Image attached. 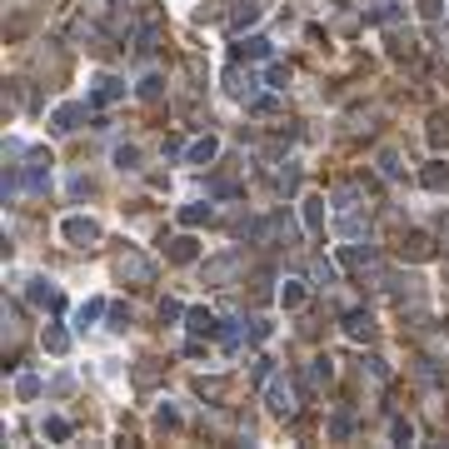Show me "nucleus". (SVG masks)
Returning a JSON list of instances; mask_svg holds the SVG:
<instances>
[{"instance_id":"nucleus-23","label":"nucleus","mask_w":449,"mask_h":449,"mask_svg":"<svg viewBox=\"0 0 449 449\" xmlns=\"http://www.w3.org/2000/svg\"><path fill=\"white\" fill-rule=\"evenodd\" d=\"M410 255H415V260H424V255H429V240H424V235H415V240H410Z\"/></svg>"},{"instance_id":"nucleus-14","label":"nucleus","mask_w":449,"mask_h":449,"mask_svg":"<svg viewBox=\"0 0 449 449\" xmlns=\"http://www.w3.org/2000/svg\"><path fill=\"white\" fill-rule=\"evenodd\" d=\"M200 220H210V205H185L180 210V224H200Z\"/></svg>"},{"instance_id":"nucleus-20","label":"nucleus","mask_w":449,"mask_h":449,"mask_svg":"<svg viewBox=\"0 0 449 449\" xmlns=\"http://www.w3.org/2000/svg\"><path fill=\"white\" fill-rule=\"evenodd\" d=\"M135 160H140V155H135V145H120V150H115V165H120V170H130Z\"/></svg>"},{"instance_id":"nucleus-17","label":"nucleus","mask_w":449,"mask_h":449,"mask_svg":"<svg viewBox=\"0 0 449 449\" xmlns=\"http://www.w3.org/2000/svg\"><path fill=\"white\" fill-rule=\"evenodd\" d=\"M65 345H70V334H65V329H50V334H45V350H50V355H61Z\"/></svg>"},{"instance_id":"nucleus-22","label":"nucleus","mask_w":449,"mask_h":449,"mask_svg":"<svg viewBox=\"0 0 449 449\" xmlns=\"http://www.w3.org/2000/svg\"><path fill=\"white\" fill-rule=\"evenodd\" d=\"M45 434H50V439H65L70 424H65V419H45Z\"/></svg>"},{"instance_id":"nucleus-24","label":"nucleus","mask_w":449,"mask_h":449,"mask_svg":"<svg viewBox=\"0 0 449 449\" xmlns=\"http://www.w3.org/2000/svg\"><path fill=\"white\" fill-rule=\"evenodd\" d=\"M100 310H105V305H100V300H90V305H80V324H90V320H95V315H100Z\"/></svg>"},{"instance_id":"nucleus-6","label":"nucleus","mask_w":449,"mask_h":449,"mask_svg":"<svg viewBox=\"0 0 449 449\" xmlns=\"http://www.w3.org/2000/svg\"><path fill=\"white\" fill-rule=\"evenodd\" d=\"M230 274H235V255H230V260H215V265H205V279H210V285H224Z\"/></svg>"},{"instance_id":"nucleus-8","label":"nucleus","mask_w":449,"mask_h":449,"mask_svg":"<svg viewBox=\"0 0 449 449\" xmlns=\"http://www.w3.org/2000/svg\"><path fill=\"white\" fill-rule=\"evenodd\" d=\"M215 150H220V145H215L210 135H205V140H195V145H190V165H210V160H215Z\"/></svg>"},{"instance_id":"nucleus-25","label":"nucleus","mask_w":449,"mask_h":449,"mask_svg":"<svg viewBox=\"0 0 449 449\" xmlns=\"http://www.w3.org/2000/svg\"><path fill=\"white\" fill-rule=\"evenodd\" d=\"M419 11H424L429 20H439V15H444V6H439V0H419Z\"/></svg>"},{"instance_id":"nucleus-21","label":"nucleus","mask_w":449,"mask_h":449,"mask_svg":"<svg viewBox=\"0 0 449 449\" xmlns=\"http://www.w3.org/2000/svg\"><path fill=\"white\" fill-rule=\"evenodd\" d=\"M265 80H270L274 90H285V80H290V70H285V65H270V75H265Z\"/></svg>"},{"instance_id":"nucleus-18","label":"nucleus","mask_w":449,"mask_h":449,"mask_svg":"<svg viewBox=\"0 0 449 449\" xmlns=\"http://www.w3.org/2000/svg\"><path fill=\"white\" fill-rule=\"evenodd\" d=\"M15 389H20V400H30V395H40V379H35V374H20Z\"/></svg>"},{"instance_id":"nucleus-10","label":"nucleus","mask_w":449,"mask_h":449,"mask_svg":"<svg viewBox=\"0 0 449 449\" xmlns=\"http://www.w3.org/2000/svg\"><path fill=\"white\" fill-rule=\"evenodd\" d=\"M424 185H429V190H449V165H429V170H424Z\"/></svg>"},{"instance_id":"nucleus-1","label":"nucleus","mask_w":449,"mask_h":449,"mask_svg":"<svg viewBox=\"0 0 449 449\" xmlns=\"http://www.w3.org/2000/svg\"><path fill=\"white\" fill-rule=\"evenodd\" d=\"M61 230H65V240H70V245H80V250L100 240V224H95V220H80V215H70Z\"/></svg>"},{"instance_id":"nucleus-12","label":"nucleus","mask_w":449,"mask_h":449,"mask_svg":"<svg viewBox=\"0 0 449 449\" xmlns=\"http://www.w3.org/2000/svg\"><path fill=\"white\" fill-rule=\"evenodd\" d=\"M279 300H285V310H300V305H305V285H295V279H290V285L279 290Z\"/></svg>"},{"instance_id":"nucleus-9","label":"nucleus","mask_w":449,"mask_h":449,"mask_svg":"<svg viewBox=\"0 0 449 449\" xmlns=\"http://www.w3.org/2000/svg\"><path fill=\"white\" fill-rule=\"evenodd\" d=\"M120 90H125V85H120L115 75H105V80L95 85V100H100V105H105V100H120Z\"/></svg>"},{"instance_id":"nucleus-19","label":"nucleus","mask_w":449,"mask_h":449,"mask_svg":"<svg viewBox=\"0 0 449 449\" xmlns=\"http://www.w3.org/2000/svg\"><path fill=\"white\" fill-rule=\"evenodd\" d=\"M240 50H245V55H255V61H265V55H270V40H260V35H255V40H245Z\"/></svg>"},{"instance_id":"nucleus-11","label":"nucleus","mask_w":449,"mask_h":449,"mask_svg":"<svg viewBox=\"0 0 449 449\" xmlns=\"http://www.w3.org/2000/svg\"><path fill=\"white\" fill-rule=\"evenodd\" d=\"M345 329H350V340H369V315H350Z\"/></svg>"},{"instance_id":"nucleus-3","label":"nucleus","mask_w":449,"mask_h":449,"mask_svg":"<svg viewBox=\"0 0 449 449\" xmlns=\"http://www.w3.org/2000/svg\"><path fill=\"white\" fill-rule=\"evenodd\" d=\"M120 279L145 285V279H150V260H145V255H125V260H120Z\"/></svg>"},{"instance_id":"nucleus-5","label":"nucleus","mask_w":449,"mask_h":449,"mask_svg":"<svg viewBox=\"0 0 449 449\" xmlns=\"http://www.w3.org/2000/svg\"><path fill=\"white\" fill-rule=\"evenodd\" d=\"M255 20H260V6H255V0H240L235 15H230V25H235V30H245V25H255Z\"/></svg>"},{"instance_id":"nucleus-16","label":"nucleus","mask_w":449,"mask_h":449,"mask_svg":"<svg viewBox=\"0 0 449 449\" xmlns=\"http://www.w3.org/2000/svg\"><path fill=\"white\" fill-rule=\"evenodd\" d=\"M190 329H195V334H210V329H215V315H205V310H190Z\"/></svg>"},{"instance_id":"nucleus-15","label":"nucleus","mask_w":449,"mask_h":449,"mask_svg":"<svg viewBox=\"0 0 449 449\" xmlns=\"http://www.w3.org/2000/svg\"><path fill=\"white\" fill-rule=\"evenodd\" d=\"M170 260H175V265L195 260V240H175V245H170Z\"/></svg>"},{"instance_id":"nucleus-7","label":"nucleus","mask_w":449,"mask_h":449,"mask_svg":"<svg viewBox=\"0 0 449 449\" xmlns=\"http://www.w3.org/2000/svg\"><path fill=\"white\" fill-rule=\"evenodd\" d=\"M30 300H35V305H55V300H61V290H55L50 279H30Z\"/></svg>"},{"instance_id":"nucleus-4","label":"nucleus","mask_w":449,"mask_h":449,"mask_svg":"<svg viewBox=\"0 0 449 449\" xmlns=\"http://www.w3.org/2000/svg\"><path fill=\"white\" fill-rule=\"evenodd\" d=\"M80 115H85V105H61V110L50 115V125H55V130H75Z\"/></svg>"},{"instance_id":"nucleus-2","label":"nucleus","mask_w":449,"mask_h":449,"mask_svg":"<svg viewBox=\"0 0 449 449\" xmlns=\"http://www.w3.org/2000/svg\"><path fill=\"white\" fill-rule=\"evenodd\" d=\"M265 400H270V410H274V415H290V410H295V389H290L285 379H274V384L265 389Z\"/></svg>"},{"instance_id":"nucleus-13","label":"nucleus","mask_w":449,"mask_h":449,"mask_svg":"<svg viewBox=\"0 0 449 449\" xmlns=\"http://www.w3.org/2000/svg\"><path fill=\"white\" fill-rule=\"evenodd\" d=\"M305 224H310V230L324 224V200H305Z\"/></svg>"}]
</instances>
